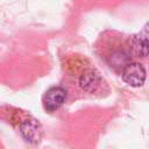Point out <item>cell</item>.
Returning <instances> with one entry per match:
<instances>
[{"instance_id": "obj_1", "label": "cell", "mask_w": 149, "mask_h": 149, "mask_svg": "<svg viewBox=\"0 0 149 149\" xmlns=\"http://www.w3.org/2000/svg\"><path fill=\"white\" fill-rule=\"evenodd\" d=\"M122 80L132 86V87H140L144 84L147 78L146 69L141 63L137 62H129L121 71Z\"/></svg>"}, {"instance_id": "obj_2", "label": "cell", "mask_w": 149, "mask_h": 149, "mask_svg": "<svg viewBox=\"0 0 149 149\" xmlns=\"http://www.w3.org/2000/svg\"><path fill=\"white\" fill-rule=\"evenodd\" d=\"M19 130H20L21 135L24 137V140L28 141L29 143L40 142V140L42 137V133H43L41 123L31 116H28V118L20 120Z\"/></svg>"}, {"instance_id": "obj_3", "label": "cell", "mask_w": 149, "mask_h": 149, "mask_svg": "<svg viewBox=\"0 0 149 149\" xmlns=\"http://www.w3.org/2000/svg\"><path fill=\"white\" fill-rule=\"evenodd\" d=\"M66 99V90L62 86H52L44 93L42 98L43 107L48 112H55L58 109Z\"/></svg>"}, {"instance_id": "obj_4", "label": "cell", "mask_w": 149, "mask_h": 149, "mask_svg": "<svg viewBox=\"0 0 149 149\" xmlns=\"http://www.w3.org/2000/svg\"><path fill=\"white\" fill-rule=\"evenodd\" d=\"M130 48L135 56L147 57L149 56V22L130 38Z\"/></svg>"}, {"instance_id": "obj_5", "label": "cell", "mask_w": 149, "mask_h": 149, "mask_svg": "<svg viewBox=\"0 0 149 149\" xmlns=\"http://www.w3.org/2000/svg\"><path fill=\"white\" fill-rule=\"evenodd\" d=\"M100 85H101V77L99 76L98 72H95L93 70L85 71L79 78L80 88L87 93L95 92L100 87Z\"/></svg>"}, {"instance_id": "obj_6", "label": "cell", "mask_w": 149, "mask_h": 149, "mask_svg": "<svg viewBox=\"0 0 149 149\" xmlns=\"http://www.w3.org/2000/svg\"><path fill=\"white\" fill-rule=\"evenodd\" d=\"M109 61H111V64H112L113 66H115V68L121 66V68L123 69V68L129 63V56H128L125 51L119 50V51H115V52H113V54L111 55Z\"/></svg>"}]
</instances>
